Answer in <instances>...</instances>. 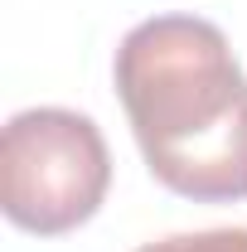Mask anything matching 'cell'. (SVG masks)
Wrapping results in <instances>:
<instances>
[{"instance_id":"cell-1","label":"cell","mask_w":247,"mask_h":252,"mask_svg":"<svg viewBox=\"0 0 247 252\" xmlns=\"http://www.w3.org/2000/svg\"><path fill=\"white\" fill-rule=\"evenodd\" d=\"M117 97L151 175L194 204L247 199V78L218 25L155 15L117 49Z\"/></svg>"},{"instance_id":"cell-2","label":"cell","mask_w":247,"mask_h":252,"mask_svg":"<svg viewBox=\"0 0 247 252\" xmlns=\"http://www.w3.org/2000/svg\"><path fill=\"white\" fill-rule=\"evenodd\" d=\"M112 156L93 117L68 107H30L5 122L0 209L25 233L59 238L102 209Z\"/></svg>"},{"instance_id":"cell-3","label":"cell","mask_w":247,"mask_h":252,"mask_svg":"<svg viewBox=\"0 0 247 252\" xmlns=\"http://www.w3.org/2000/svg\"><path fill=\"white\" fill-rule=\"evenodd\" d=\"M136 252H247V228H209V233H175L146 243Z\"/></svg>"}]
</instances>
